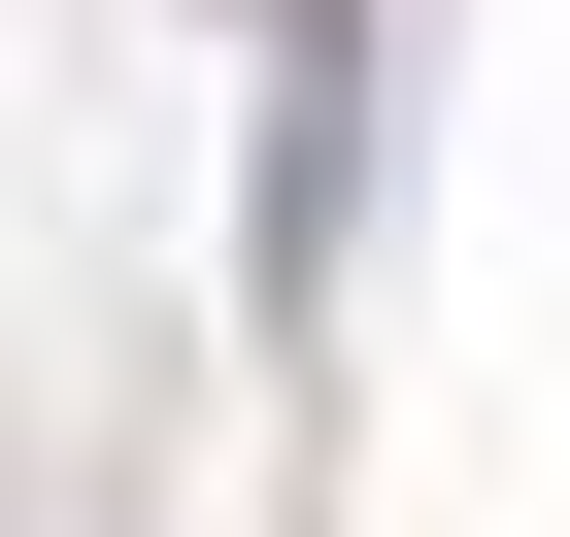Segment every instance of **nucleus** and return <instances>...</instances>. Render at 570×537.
<instances>
[]
</instances>
